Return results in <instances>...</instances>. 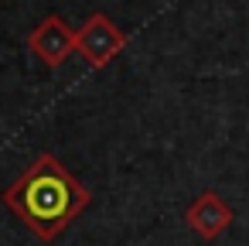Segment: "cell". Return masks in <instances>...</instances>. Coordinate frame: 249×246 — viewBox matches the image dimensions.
Returning <instances> with one entry per match:
<instances>
[{"label":"cell","instance_id":"obj_1","mask_svg":"<svg viewBox=\"0 0 249 246\" xmlns=\"http://www.w3.org/2000/svg\"><path fill=\"white\" fill-rule=\"evenodd\" d=\"M4 202L41 239H52L89 205V191L55 157L45 154L4 191Z\"/></svg>","mask_w":249,"mask_h":246},{"label":"cell","instance_id":"obj_2","mask_svg":"<svg viewBox=\"0 0 249 246\" xmlns=\"http://www.w3.org/2000/svg\"><path fill=\"white\" fill-rule=\"evenodd\" d=\"M188 222L205 236V239H215L229 222H232V212L225 208V202L218 198V195H212V191H205L191 208H188Z\"/></svg>","mask_w":249,"mask_h":246},{"label":"cell","instance_id":"obj_3","mask_svg":"<svg viewBox=\"0 0 249 246\" xmlns=\"http://www.w3.org/2000/svg\"><path fill=\"white\" fill-rule=\"evenodd\" d=\"M116 48H120V35L113 31V24L103 21V18H96V21L86 28V35H82V52H86V58H89L92 65H103V62L113 58Z\"/></svg>","mask_w":249,"mask_h":246},{"label":"cell","instance_id":"obj_4","mask_svg":"<svg viewBox=\"0 0 249 246\" xmlns=\"http://www.w3.org/2000/svg\"><path fill=\"white\" fill-rule=\"evenodd\" d=\"M35 52L48 62V65H62L65 58H69V52H72V35L65 31V24L62 21H48L38 35H35Z\"/></svg>","mask_w":249,"mask_h":246}]
</instances>
